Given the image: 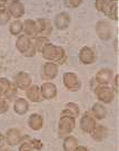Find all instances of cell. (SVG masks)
<instances>
[{"label":"cell","instance_id":"cell-1","mask_svg":"<svg viewBox=\"0 0 119 151\" xmlns=\"http://www.w3.org/2000/svg\"><path fill=\"white\" fill-rule=\"evenodd\" d=\"M43 58L50 60L52 63H58V64H62L66 60V53L65 49L60 46H56L54 44L49 43L47 44L43 49L41 50Z\"/></svg>","mask_w":119,"mask_h":151},{"label":"cell","instance_id":"cell-2","mask_svg":"<svg viewBox=\"0 0 119 151\" xmlns=\"http://www.w3.org/2000/svg\"><path fill=\"white\" fill-rule=\"evenodd\" d=\"M76 125L75 122V118H71L68 115H60L59 121V135L64 137V135L69 134L71 131L74 130Z\"/></svg>","mask_w":119,"mask_h":151},{"label":"cell","instance_id":"cell-3","mask_svg":"<svg viewBox=\"0 0 119 151\" xmlns=\"http://www.w3.org/2000/svg\"><path fill=\"white\" fill-rule=\"evenodd\" d=\"M96 96L100 102L103 103H111L115 99V92L110 88V87L106 86V85H99L96 87L95 90Z\"/></svg>","mask_w":119,"mask_h":151},{"label":"cell","instance_id":"cell-4","mask_svg":"<svg viewBox=\"0 0 119 151\" xmlns=\"http://www.w3.org/2000/svg\"><path fill=\"white\" fill-rule=\"evenodd\" d=\"M62 82H64V85L66 86V88L69 91H78L81 87V83L79 82L77 75L75 73H71V72H67L64 74Z\"/></svg>","mask_w":119,"mask_h":151},{"label":"cell","instance_id":"cell-5","mask_svg":"<svg viewBox=\"0 0 119 151\" xmlns=\"http://www.w3.org/2000/svg\"><path fill=\"white\" fill-rule=\"evenodd\" d=\"M96 32L100 39L108 40L113 35V26L110 25V22H106V20H100L96 25Z\"/></svg>","mask_w":119,"mask_h":151},{"label":"cell","instance_id":"cell-6","mask_svg":"<svg viewBox=\"0 0 119 151\" xmlns=\"http://www.w3.org/2000/svg\"><path fill=\"white\" fill-rule=\"evenodd\" d=\"M42 142L37 139H30L29 137H25L21 139V145L19 147V150H41Z\"/></svg>","mask_w":119,"mask_h":151},{"label":"cell","instance_id":"cell-7","mask_svg":"<svg viewBox=\"0 0 119 151\" xmlns=\"http://www.w3.org/2000/svg\"><path fill=\"white\" fill-rule=\"evenodd\" d=\"M79 60H80V62L82 64H86V65L92 64L95 62V60H96L95 52L90 47H87V46L82 47L80 53H79Z\"/></svg>","mask_w":119,"mask_h":151},{"label":"cell","instance_id":"cell-8","mask_svg":"<svg viewBox=\"0 0 119 151\" xmlns=\"http://www.w3.org/2000/svg\"><path fill=\"white\" fill-rule=\"evenodd\" d=\"M15 84L20 90H27L28 87L31 85V78H30L29 74L25 73V72H20L15 77Z\"/></svg>","mask_w":119,"mask_h":151},{"label":"cell","instance_id":"cell-9","mask_svg":"<svg viewBox=\"0 0 119 151\" xmlns=\"http://www.w3.org/2000/svg\"><path fill=\"white\" fill-rule=\"evenodd\" d=\"M8 11L10 16H13L15 18H20L25 14V7L23 4L20 1H10L8 4Z\"/></svg>","mask_w":119,"mask_h":151},{"label":"cell","instance_id":"cell-10","mask_svg":"<svg viewBox=\"0 0 119 151\" xmlns=\"http://www.w3.org/2000/svg\"><path fill=\"white\" fill-rule=\"evenodd\" d=\"M21 134H20V131L18 129H9L7 131V134H6V141L9 146L13 147L17 146L21 142Z\"/></svg>","mask_w":119,"mask_h":151},{"label":"cell","instance_id":"cell-11","mask_svg":"<svg viewBox=\"0 0 119 151\" xmlns=\"http://www.w3.org/2000/svg\"><path fill=\"white\" fill-rule=\"evenodd\" d=\"M33 44V43L30 40V38L27 37L26 35H21V36H19L18 39L16 40V47L21 54L25 55L28 50H29V48L31 47Z\"/></svg>","mask_w":119,"mask_h":151},{"label":"cell","instance_id":"cell-12","mask_svg":"<svg viewBox=\"0 0 119 151\" xmlns=\"http://www.w3.org/2000/svg\"><path fill=\"white\" fill-rule=\"evenodd\" d=\"M40 91L42 97L46 100H51L57 95V87L52 83H43L40 87Z\"/></svg>","mask_w":119,"mask_h":151},{"label":"cell","instance_id":"cell-13","mask_svg":"<svg viewBox=\"0 0 119 151\" xmlns=\"http://www.w3.org/2000/svg\"><path fill=\"white\" fill-rule=\"evenodd\" d=\"M113 80V70L109 68H103L96 74V81L100 85H107Z\"/></svg>","mask_w":119,"mask_h":151},{"label":"cell","instance_id":"cell-14","mask_svg":"<svg viewBox=\"0 0 119 151\" xmlns=\"http://www.w3.org/2000/svg\"><path fill=\"white\" fill-rule=\"evenodd\" d=\"M96 125H97V123H96L95 119L92 118L91 115H89L88 113L85 114V115L81 118L80 128H81V130H84L87 133H90L92 130L95 129Z\"/></svg>","mask_w":119,"mask_h":151},{"label":"cell","instance_id":"cell-15","mask_svg":"<svg viewBox=\"0 0 119 151\" xmlns=\"http://www.w3.org/2000/svg\"><path fill=\"white\" fill-rule=\"evenodd\" d=\"M69 24H70V16L67 12H60L55 18V25L60 30L66 29L69 26Z\"/></svg>","mask_w":119,"mask_h":151},{"label":"cell","instance_id":"cell-16","mask_svg":"<svg viewBox=\"0 0 119 151\" xmlns=\"http://www.w3.org/2000/svg\"><path fill=\"white\" fill-rule=\"evenodd\" d=\"M26 95L31 102H39L42 100L41 91H40V87L38 85H30L26 90Z\"/></svg>","mask_w":119,"mask_h":151},{"label":"cell","instance_id":"cell-17","mask_svg":"<svg viewBox=\"0 0 119 151\" xmlns=\"http://www.w3.org/2000/svg\"><path fill=\"white\" fill-rule=\"evenodd\" d=\"M36 24H37V34H39L40 36L46 37V35H49L51 32V25L47 19L39 18L37 19Z\"/></svg>","mask_w":119,"mask_h":151},{"label":"cell","instance_id":"cell-18","mask_svg":"<svg viewBox=\"0 0 119 151\" xmlns=\"http://www.w3.org/2000/svg\"><path fill=\"white\" fill-rule=\"evenodd\" d=\"M79 113H80L79 106L77 105L76 103L69 102L65 105V108H64L62 112H61V115H68V116H71V118L76 119L77 116H79Z\"/></svg>","mask_w":119,"mask_h":151},{"label":"cell","instance_id":"cell-19","mask_svg":"<svg viewBox=\"0 0 119 151\" xmlns=\"http://www.w3.org/2000/svg\"><path fill=\"white\" fill-rule=\"evenodd\" d=\"M28 124H29V127L33 130L38 131V130H40L42 128V125H43L42 116H41L40 114H37V113L31 114V115L29 116V120H28Z\"/></svg>","mask_w":119,"mask_h":151},{"label":"cell","instance_id":"cell-20","mask_svg":"<svg viewBox=\"0 0 119 151\" xmlns=\"http://www.w3.org/2000/svg\"><path fill=\"white\" fill-rule=\"evenodd\" d=\"M92 139H95L96 141H103V139L107 138L108 135V130L106 129L103 125H96L95 129L90 132Z\"/></svg>","mask_w":119,"mask_h":151},{"label":"cell","instance_id":"cell-21","mask_svg":"<svg viewBox=\"0 0 119 151\" xmlns=\"http://www.w3.org/2000/svg\"><path fill=\"white\" fill-rule=\"evenodd\" d=\"M43 74L45 76L49 78V80H52L56 77V75L58 74V66L56 63H52V62H48L46 63L45 66H43Z\"/></svg>","mask_w":119,"mask_h":151},{"label":"cell","instance_id":"cell-22","mask_svg":"<svg viewBox=\"0 0 119 151\" xmlns=\"http://www.w3.org/2000/svg\"><path fill=\"white\" fill-rule=\"evenodd\" d=\"M13 109H15V112L17 114H25L29 110V103L26 99H22V97H19L17 99L15 104H13Z\"/></svg>","mask_w":119,"mask_h":151},{"label":"cell","instance_id":"cell-23","mask_svg":"<svg viewBox=\"0 0 119 151\" xmlns=\"http://www.w3.org/2000/svg\"><path fill=\"white\" fill-rule=\"evenodd\" d=\"M92 115L98 120H103L107 116V109L101 103H96L91 109Z\"/></svg>","mask_w":119,"mask_h":151},{"label":"cell","instance_id":"cell-24","mask_svg":"<svg viewBox=\"0 0 119 151\" xmlns=\"http://www.w3.org/2000/svg\"><path fill=\"white\" fill-rule=\"evenodd\" d=\"M23 30H25V35L27 37H33L37 35V24L35 20L31 19H27L23 22Z\"/></svg>","mask_w":119,"mask_h":151},{"label":"cell","instance_id":"cell-25","mask_svg":"<svg viewBox=\"0 0 119 151\" xmlns=\"http://www.w3.org/2000/svg\"><path fill=\"white\" fill-rule=\"evenodd\" d=\"M64 150L66 151H74L76 150V148L78 147V141L75 137L72 135H67L64 140Z\"/></svg>","mask_w":119,"mask_h":151},{"label":"cell","instance_id":"cell-26","mask_svg":"<svg viewBox=\"0 0 119 151\" xmlns=\"http://www.w3.org/2000/svg\"><path fill=\"white\" fill-rule=\"evenodd\" d=\"M111 2L113 1H108V0H97L95 4H96V8H97L98 11H101L105 15H107Z\"/></svg>","mask_w":119,"mask_h":151},{"label":"cell","instance_id":"cell-27","mask_svg":"<svg viewBox=\"0 0 119 151\" xmlns=\"http://www.w3.org/2000/svg\"><path fill=\"white\" fill-rule=\"evenodd\" d=\"M23 30V24L19 20H15L10 24V27H9V32L12 35H19L20 32Z\"/></svg>","mask_w":119,"mask_h":151},{"label":"cell","instance_id":"cell-28","mask_svg":"<svg viewBox=\"0 0 119 151\" xmlns=\"http://www.w3.org/2000/svg\"><path fill=\"white\" fill-rule=\"evenodd\" d=\"M117 14H118V6H117V2H116V1H113L106 16H108L109 18L113 19V20H118V15H117Z\"/></svg>","mask_w":119,"mask_h":151},{"label":"cell","instance_id":"cell-29","mask_svg":"<svg viewBox=\"0 0 119 151\" xmlns=\"http://www.w3.org/2000/svg\"><path fill=\"white\" fill-rule=\"evenodd\" d=\"M50 42L48 40V38L45 37V36H39V37L36 38V42H35V46H36V49L41 53V50L43 49V47L49 44Z\"/></svg>","mask_w":119,"mask_h":151},{"label":"cell","instance_id":"cell-30","mask_svg":"<svg viewBox=\"0 0 119 151\" xmlns=\"http://www.w3.org/2000/svg\"><path fill=\"white\" fill-rule=\"evenodd\" d=\"M9 20H10L9 11L5 9V8L0 9V25H6L7 22H9Z\"/></svg>","mask_w":119,"mask_h":151},{"label":"cell","instance_id":"cell-31","mask_svg":"<svg viewBox=\"0 0 119 151\" xmlns=\"http://www.w3.org/2000/svg\"><path fill=\"white\" fill-rule=\"evenodd\" d=\"M11 84H12V83H11L10 81H8L7 78H0V87H1L4 94H6V93L8 92V90H9L11 86Z\"/></svg>","mask_w":119,"mask_h":151},{"label":"cell","instance_id":"cell-32","mask_svg":"<svg viewBox=\"0 0 119 151\" xmlns=\"http://www.w3.org/2000/svg\"><path fill=\"white\" fill-rule=\"evenodd\" d=\"M81 0H66L65 1V5L69 8H76L79 5H81Z\"/></svg>","mask_w":119,"mask_h":151},{"label":"cell","instance_id":"cell-33","mask_svg":"<svg viewBox=\"0 0 119 151\" xmlns=\"http://www.w3.org/2000/svg\"><path fill=\"white\" fill-rule=\"evenodd\" d=\"M17 88H18V87L16 86V84H15V83H12V84H11V86H10V88H9V90H8V92L5 94L6 97L11 99V97L13 96V95L17 93Z\"/></svg>","mask_w":119,"mask_h":151},{"label":"cell","instance_id":"cell-34","mask_svg":"<svg viewBox=\"0 0 119 151\" xmlns=\"http://www.w3.org/2000/svg\"><path fill=\"white\" fill-rule=\"evenodd\" d=\"M8 111V103L6 100L0 99V113H5Z\"/></svg>","mask_w":119,"mask_h":151},{"label":"cell","instance_id":"cell-35","mask_svg":"<svg viewBox=\"0 0 119 151\" xmlns=\"http://www.w3.org/2000/svg\"><path fill=\"white\" fill-rule=\"evenodd\" d=\"M118 78H119V75L117 74V75L115 76V81H114V88L117 93H118Z\"/></svg>","mask_w":119,"mask_h":151},{"label":"cell","instance_id":"cell-36","mask_svg":"<svg viewBox=\"0 0 119 151\" xmlns=\"http://www.w3.org/2000/svg\"><path fill=\"white\" fill-rule=\"evenodd\" d=\"M76 150H87V148H85V147H77Z\"/></svg>","mask_w":119,"mask_h":151},{"label":"cell","instance_id":"cell-37","mask_svg":"<svg viewBox=\"0 0 119 151\" xmlns=\"http://www.w3.org/2000/svg\"><path fill=\"white\" fill-rule=\"evenodd\" d=\"M7 1H0V7H5Z\"/></svg>","mask_w":119,"mask_h":151},{"label":"cell","instance_id":"cell-38","mask_svg":"<svg viewBox=\"0 0 119 151\" xmlns=\"http://www.w3.org/2000/svg\"><path fill=\"white\" fill-rule=\"evenodd\" d=\"M4 93H2V90H1V87H0V99H1V95H2Z\"/></svg>","mask_w":119,"mask_h":151},{"label":"cell","instance_id":"cell-39","mask_svg":"<svg viewBox=\"0 0 119 151\" xmlns=\"http://www.w3.org/2000/svg\"><path fill=\"white\" fill-rule=\"evenodd\" d=\"M1 141H2V135H1V133H0V143H1Z\"/></svg>","mask_w":119,"mask_h":151}]
</instances>
